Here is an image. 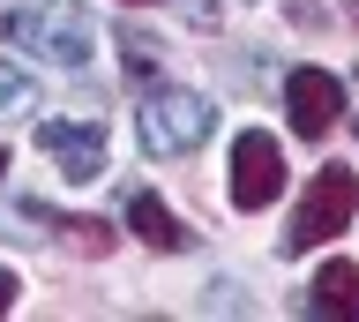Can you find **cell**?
Wrapping results in <instances>:
<instances>
[{
	"label": "cell",
	"instance_id": "cell-10",
	"mask_svg": "<svg viewBox=\"0 0 359 322\" xmlns=\"http://www.w3.org/2000/svg\"><path fill=\"white\" fill-rule=\"evenodd\" d=\"M30 105H38V83H30L22 68H8V60H0V120L30 113Z\"/></svg>",
	"mask_w": 359,
	"mask_h": 322
},
{
	"label": "cell",
	"instance_id": "cell-4",
	"mask_svg": "<svg viewBox=\"0 0 359 322\" xmlns=\"http://www.w3.org/2000/svg\"><path fill=\"white\" fill-rule=\"evenodd\" d=\"M232 210H269L277 203V187H285V150H277V135H262V128H247V135H232Z\"/></svg>",
	"mask_w": 359,
	"mask_h": 322
},
{
	"label": "cell",
	"instance_id": "cell-7",
	"mask_svg": "<svg viewBox=\"0 0 359 322\" xmlns=\"http://www.w3.org/2000/svg\"><path fill=\"white\" fill-rule=\"evenodd\" d=\"M128 225L142 232V240H150L157 255H180V248H195V232L180 225V217H172V210H165V203H157L150 187H135V195H128Z\"/></svg>",
	"mask_w": 359,
	"mask_h": 322
},
{
	"label": "cell",
	"instance_id": "cell-1",
	"mask_svg": "<svg viewBox=\"0 0 359 322\" xmlns=\"http://www.w3.org/2000/svg\"><path fill=\"white\" fill-rule=\"evenodd\" d=\"M0 30H8L22 53L53 60V68H83L90 53H97V23H90L75 0H38V8H15Z\"/></svg>",
	"mask_w": 359,
	"mask_h": 322
},
{
	"label": "cell",
	"instance_id": "cell-11",
	"mask_svg": "<svg viewBox=\"0 0 359 322\" xmlns=\"http://www.w3.org/2000/svg\"><path fill=\"white\" fill-rule=\"evenodd\" d=\"M15 293H22V285H15V270H0V315L15 307Z\"/></svg>",
	"mask_w": 359,
	"mask_h": 322
},
{
	"label": "cell",
	"instance_id": "cell-3",
	"mask_svg": "<svg viewBox=\"0 0 359 322\" xmlns=\"http://www.w3.org/2000/svg\"><path fill=\"white\" fill-rule=\"evenodd\" d=\"M210 98L202 90H157L142 98V113H135V128H142V150H157V158H172V150H195V142H210Z\"/></svg>",
	"mask_w": 359,
	"mask_h": 322
},
{
	"label": "cell",
	"instance_id": "cell-2",
	"mask_svg": "<svg viewBox=\"0 0 359 322\" xmlns=\"http://www.w3.org/2000/svg\"><path fill=\"white\" fill-rule=\"evenodd\" d=\"M352 210H359L352 165H322V173L307 180V195H299V210H292L285 255H307V248H322V240H337V232L352 225Z\"/></svg>",
	"mask_w": 359,
	"mask_h": 322
},
{
	"label": "cell",
	"instance_id": "cell-6",
	"mask_svg": "<svg viewBox=\"0 0 359 322\" xmlns=\"http://www.w3.org/2000/svg\"><path fill=\"white\" fill-rule=\"evenodd\" d=\"M38 142H45V158L60 165L75 187L105 173V128H90V120H45V135H38Z\"/></svg>",
	"mask_w": 359,
	"mask_h": 322
},
{
	"label": "cell",
	"instance_id": "cell-13",
	"mask_svg": "<svg viewBox=\"0 0 359 322\" xmlns=\"http://www.w3.org/2000/svg\"><path fill=\"white\" fill-rule=\"evenodd\" d=\"M128 8H142V0H128Z\"/></svg>",
	"mask_w": 359,
	"mask_h": 322
},
{
	"label": "cell",
	"instance_id": "cell-12",
	"mask_svg": "<svg viewBox=\"0 0 359 322\" xmlns=\"http://www.w3.org/2000/svg\"><path fill=\"white\" fill-rule=\"evenodd\" d=\"M0 173H8V150H0Z\"/></svg>",
	"mask_w": 359,
	"mask_h": 322
},
{
	"label": "cell",
	"instance_id": "cell-9",
	"mask_svg": "<svg viewBox=\"0 0 359 322\" xmlns=\"http://www.w3.org/2000/svg\"><path fill=\"white\" fill-rule=\"evenodd\" d=\"M53 232H60L67 248H83V255H112V225H90V217H53Z\"/></svg>",
	"mask_w": 359,
	"mask_h": 322
},
{
	"label": "cell",
	"instance_id": "cell-8",
	"mask_svg": "<svg viewBox=\"0 0 359 322\" xmlns=\"http://www.w3.org/2000/svg\"><path fill=\"white\" fill-rule=\"evenodd\" d=\"M314 315H337V322L359 315V262H322L314 270Z\"/></svg>",
	"mask_w": 359,
	"mask_h": 322
},
{
	"label": "cell",
	"instance_id": "cell-5",
	"mask_svg": "<svg viewBox=\"0 0 359 322\" xmlns=\"http://www.w3.org/2000/svg\"><path fill=\"white\" fill-rule=\"evenodd\" d=\"M285 113H292V135H299V142H322L337 128V113H344V83H337L330 68H292Z\"/></svg>",
	"mask_w": 359,
	"mask_h": 322
}]
</instances>
